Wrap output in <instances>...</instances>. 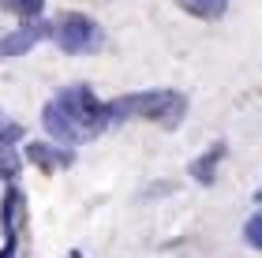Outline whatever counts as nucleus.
I'll return each mask as SVG.
<instances>
[{
    "label": "nucleus",
    "mask_w": 262,
    "mask_h": 258,
    "mask_svg": "<svg viewBox=\"0 0 262 258\" xmlns=\"http://www.w3.org/2000/svg\"><path fill=\"white\" fill-rule=\"evenodd\" d=\"M187 112L184 93L176 90H142V93H127V98L109 101V120H127V116H139V120H154L165 127H176L180 116Z\"/></svg>",
    "instance_id": "obj_1"
},
{
    "label": "nucleus",
    "mask_w": 262,
    "mask_h": 258,
    "mask_svg": "<svg viewBox=\"0 0 262 258\" xmlns=\"http://www.w3.org/2000/svg\"><path fill=\"white\" fill-rule=\"evenodd\" d=\"M56 105L75 120V127L86 138H94V135H101L105 127H109L113 120H109V105H101L98 98H94V90L90 86H82V83H75V86H64L60 93H56Z\"/></svg>",
    "instance_id": "obj_2"
},
{
    "label": "nucleus",
    "mask_w": 262,
    "mask_h": 258,
    "mask_svg": "<svg viewBox=\"0 0 262 258\" xmlns=\"http://www.w3.org/2000/svg\"><path fill=\"white\" fill-rule=\"evenodd\" d=\"M49 38L60 45V53H71V56H79V53H98L101 49V27L94 22L90 15H82V11H68V15H60L53 22V34Z\"/></svg>",
    "instance_id": "obj_3"
},
{
    "label": "nucleus",
    "mask_w": 262,
    "mask_h": 258,
    "mask_svg": "<svg viewBox=\"0 0 262 258\" xmlns=\"http://www.w3.org/2000/svg\"><path fill=\"white\" fill-rule=\"evenodd\" d=\"M4 209H0V228H4V251H0V258H11L19 247V228H23V195H19V187L11 183L8 191H4V202H0Z\"/></svg>",
    "instance_id": "obj_4"
},
{
    "label": "nucleus",
    "mask_w": 262,
    "mask_h": 258,
    "mask_svg": "<svg viewBox=\"0 0 262 258\" xmlns=\"http://www.w3.org/2000/svg\"><path fill=\"white\" fill-rule=\"evenodd\" d=\"M49 34H53V22L30 19V22H23V27H15L11 34L0 38V56H27L34 45H38L41 38H49Z\"/></svg>",
    "instance_id": "obj_5"
},
{
    "label": "nucleus",
    "mask_w": 262,
    "mask_h": 258,
    "mask_svg": "<svg viewBox=\"0 0 262 258\" xmlns=\"http://www.w3.org/2000/svg\"><path fill=\"white\" fill-rule=\"evenodd\" d=\"M41 124H45V131H49V135L56 138V143H64V146H75V143H82V138H86V135H82L79 127H75V120H71V116H68L56 101L45 105Z\"/></svg>",
    "instance_id": "obj_6"
},
{
    "label": "nucleus",
    "mask_w": 262,
    "mask_h": 258,
    "mask_svg": "<svg viewBox=\"0 0 262 258\" xmlns=\"http://www.w3.org/2000/svg\"><path fill=\"white\" fill-rule=\"evenodd\" d=\"M27 161H30V165H38L41 172H56V169L71 165L75 154H71V150H56L49 143H27Z\"/></svg>",
    "instance_id": "obj_7"
},
{
    "label": "nucleus",
    "mask_w": 262,
    "mask_h": 258,
    "mask_svg": "<svg viewBox=\"0 0 262 258\" xmlns=\"http://www.w3.org/2000/svg\"><path fill=\"white\" fill-rule=\"evenodd\" d=\"M221 157H225V143H213L199 161H191V176H195L199 183H213V169H217Z\"/></svg>",
    "instance_id": "obj_8"
},
{
    "label": "nucleus",
    "mask_w": 262,
    "mask_h": 258,
    "mask_svg": "<svg viewBox=\"0 0 262 258\" xmlns=\"http://www.w3.org/2000/svg\"><path fill=\"white\" fill-rule=\"evenodd\" d=\"M180 8L199 19H221L229 11V0H180Z\"/></svg>",
    "instance_id": "obj_9"
},
{
    "label": "nucleus",
    "mask_w": 262,
    "mask_h": 258,
    "mask_svg": "<svg viewBox=\"0 0 262 258\" xmlns=\"http://www.w3.org/2000/svg\"><path fill=\"white\" fill-rule=\"evenodd\" d=\"M8 11H15V15H23V19H38L41 15V8H45V0H0Z\"/></svg>",
    "instance_id": "obj_10"
},
{
    "label": "nucleus",
    "mask_w": 262,
    "mask_h": 258,
    "mask_svg": "<svg viewBox=\"0 0 262 258\" xmlns=\"http://www.w3.org/2000/svg\"><path fill=\"white\" fill-rule=\"evenodd\" d=\"M244 240H247V247L262 251V209L247 217V225H244Z\"/></svg>",
    "instance_id": "obj_11"
}]
</instances>
